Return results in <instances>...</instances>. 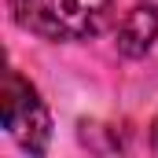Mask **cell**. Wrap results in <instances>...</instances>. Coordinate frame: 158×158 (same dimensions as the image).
Here are the masks:
<instances>
[{"mask_svg": "<svg viewBox=\"0 0 158 158\" xmlns=\"http://www.w3.org/2000/svg\"><path fill=\"white\" fill-rule=\"evenodd\" d=\"M110 7V0H15V19L44 40H88L107 30Z\"/></svg>", "mask_w": 158, "mask_h": 158, "instance_id": "obj_1", "label": "cell"}, {"mask_svg": "<svg viewBox=\"0 0 158 158\" xmlns=\"http://www.w3.org/2000/svg\"><path fill=\"white\" fill-rule=\"evenodd\" d=\"M0 121L11 132V140L30 151V155H44L52 143V114L40 99V92L22 77L19 70H7L4 85H0Z\"/></svg>", "mask_w": 158, "mask_h": 158, "instance_id": "obj_2", "label": "cell"}, {"mask_svg": "<svg viewBox=\"0 0 158 158\" xmlns=\"http://www.w3.org/2000/svg\"><path fill=\"white\" fill-rule=\"evenodd\" d=\"M158 40V7L136 4L118 26V52L125 59H143Z\"/></svg>", "mask_w": 158, "mask_h": 158, "instance_id": "obj_3", "label": "cell"}, {"mask_svg": "<svg viewBox=\"0 0 158 158\" xmlns=\"http://www.w3.org/2000/svg\"><path fill=\"white\" fill-rule=\"evenodd\" d=\"M151 147L158 151V114H155V121H151Z\"/></svg>", "mask_w": 158, "mask_h": 158, "instance_id": "obj_4", "label": "cell"}]
</instances>
